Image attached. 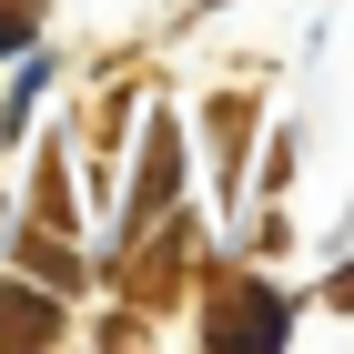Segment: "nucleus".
Masks as SVG:
<instances>
[{
  "instance_id": "1",
  "label": "nucleus",
  "mask_w": 354,
  "mask_h": 354,
  "mask_svg": "<svg viewBox=\"0 0 354 354\" xmlns=\"http://www.w3.org/2000/svg\"><path fill=\"white\" fill-rule=\"evenodd\" d=\"M0 51H21V10H0Z\"/></svg>"
},
{
  "instance_id": "2",
  "label": "nucleus",
  "mask_w": 354,
  "mask_h": 354,
  "mask_svg": "<svg viewBox=\"0 0 354 354\" xmlns=\"http://www.w3.org/2000/svg\"><path fill=\"white\" fill-rule=\"evenodd\" d=\"M334 304H354V263H344V273H334Z\"/></svg>"
}]
</instances>
